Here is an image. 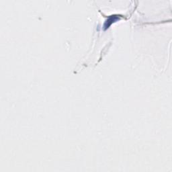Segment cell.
I'll return each instance as SVG.
<instances>
[{"label": "cell", "mask_w": 172, "mask_h": 172, "mask_svg": "<svg viewBox=\"0 0 172 172\" xmlns=\"http://www.w3.org/2000/svg\"><path fill=\"white\" fill-rule=\"evenodd\" d=\"M119 18H120L119 15L110 16V17L108 18V20L106 21L104 26V30H106L107 28H108L110 26H111V24L113 23V22H114L116 21H117L118 20H119Z\"/></svg>", "instance_id": "1"}]
</instances>
